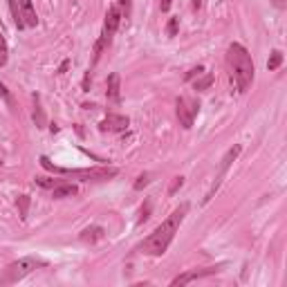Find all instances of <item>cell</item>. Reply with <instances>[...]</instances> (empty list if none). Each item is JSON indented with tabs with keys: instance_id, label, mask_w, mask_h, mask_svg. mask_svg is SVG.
I'll list each match as a JSON object with an SVG mask.
<instances>
[{
	"instance_id": "cell-23",
	"label": "cell",
	"mask_w": 287,
	"mask_h": 287,
	"mask_svg": "<svg viewBox=\"0 0 287 287\" xmlns=\"http://www.w3.org/2000/svg\"><path fill=\"white\" fill-rule=\"evenodd\" d=\"M38 186H45V189H54L56 184H61V180H48V177H41V180H36Z\"/></svg>"
},
{
	"instance_id": "cell-5",
	"label": "cell",
	"mask_w": 287,
	"mask_h": 287,
	"mask_svg": "<svg viewBox=\"0 0 287 287\" xmlns=\"http://www.w3.org/2000/svg\"><path fill=\"white\" fill-rule=\"evenodd\" d=\"M128 117H123V115H108L106 119H103L101 123H99V128H101L103 133H123L128 128Z\"/></svg>"
},
{
	"instance_id": "cell-4",
	"label": "cell",
	"mask_w": 287,
	"mask_h": 287,
	"mask_svg": "<svg viewBox=\"0 0 287 287\" xmlns=\"http://www.w3.org/2000/svg\"><path fill=\"white\" fill-rule=\"evenodd\" d=\"M197 110H200V106H197L195 99H191V96H180V99H177V119H180V126L189 130V128L193 126V121H195Z\"/></svg>"
},
{
	"instance_id": "cell-7",
	"label": "cell",
	"mask_w": 287,
	"mask_h": 287,
	"mask_svg": "<svg viewBox=\"0 0 287 287\" xmlns=\"http://www.w3.org/2000/svg\"><path fill=\"white\" fill-rule=\"evenodd\" d=\"M240 150H242V148H240V146H234V148H231V150H227V155H224V157H222V166H220V175H218V180H215V184H213V189H211V193H209V197H207V200H211L213 191H215V189H218V186H220V180H222V177H224V173H227L229 164H231V162H234L236 157H238V155H240Z\"/></svg>"
},
{
	"instance_id": "cell-28",
	"label": "cell",
	"mask_w": 287,
	"mask_h": 287,
	"mask_svg": "<svg viewBox=\"0 0 287 287\" xmlns=\"http://www.w3.org/2000/svg\"><path fill=\"white\" fill-rule=\"evenodd\" d=\"M170 5H173V0H162V11H168Z\"/></svg>"
},
{
	"instance_id": "cell-19",
	"label": "cell",
	"mask_w": 287,
	"mask_h": 287,
	"mask_svg": "<svg viewBox=\"0 0 287 287\" xmlns=\"http://www.w3.org/2000/svg\"><path fill=\"white\" fill-rule=\"evenodd\" d=\"M34 119H36L38 128H43V126H45V115H43V108L38 106V96H36V110H34Z\"/></svg>"
},
{
	"instance_id": "cell-15",
	"label": "cell",
	"mask_w": 287,
	"mask_h": 287,
	"mask_svg": "<svg viewBox=\"0 0 287 287\" xmlns=\"http://www.w3.org/2000/svg\"><path fill=\"white\" fill-rule=\"evenodd\" d=\"M281 63H283V54L278 52V49H274V52H271V56H269V61H267V68H269V70H276Z\"/></svg>"
},
{
	"instance_id": "cell-21",
	"label": "cell",
	"mask_w": 287,
	"mask_h": 287,
	"mask_svg": "<svg viewBox=\"0 0 287 287\" xmlns=\"http://www.w3.org/2000/svg\"><path fill=\"white\" fill-rule=\"evenodd\" d=\"M148 218H150V202H146L142 207V211H139V220H137V222L142 224V222H146Z\"/></svg>"
},
{
	"instance_id": "cell-12",
	"label": "cell",
	"mask_w": 287,
	"mask_h": 287,
	"mask_svg": "<svg viewBox=\"0 0 287 287\" xmlns=\"http://www.w3.org/2000/svg\"><path fill=\"white\" fill-rule=\"evenodd\" d=\"M103 238V229L101 227H90V229H85L83 234H81V240L83 242H96V240H101Z\"/></svg>"
},
{
	"instance_id": "cell-14",
	"label": "cell",
	"mask_w": 287,
	"mask_h": 287,
	"mask_svg": "<svg viewBox=\"0 0 287 287\" xmlns=\"http://www.w3.org/2000/svg\"><path fill=\"white\" fill-rule=\"evenodd\" d=\"M16 204H18V213H21V220H27V211H29V195H21Z\"/></svg>"
},
{
	"instance_id": "cell-1",
	"label": "cell",
	"mask_w": 287,
	"mask_h": 287,
	"mask_svg": "<svg viewBox=\"0 0 287 287\" xmlns=\"http://www.w3.org/2000/svg\"><path fill=\"white\" fill-rule=\"evenodd\" d=\"M186 211H189V204H182L177 211L170 213V218L164 220V222H162L160 227L155 229L153 234L137 247L139 254H146V256H162L164 254V251L168 249V245L173 242V238H175V234H177V229H180L182 220H184Z\"/></svg>"
},
{
	"instance_id": "cell-29",
	"label": "cell",
	"mask_w": 287,
	"mask_h": 287,
	"mask_svg": "<svg viewBox=\"0 0 287 287\" xmlns=\"http://www.w3.org/2000/svg\"><path fill=\"white\" fill-rule=\"evenodd\" d=\"M0 96H5V99H9V95H7V88L2 83H0Z\"/></svg>"
},
{
	"instance_id": "cell-8",
	"label": "cell",
	"mask_w": 287,
	"mask_h": 287,
	"mask_svg": "<svg viewBox=\"0 0 287 287\" xmlns=\"http://www.w3.org/2000/svg\"><path fill=\"white\" fill-rule=\"evenodd\" d=\"M108 99L110 101H119L121 99V79H119L117 72H112L110 76H108Z\"/></svg>"
},
{
	"instance_id": "cell-16",
	"label": "cell",
	"mask_w": 287,
	"mask_h": 287,
	"mask_svg": "<svg viewBox=\"0 0 287 287\" xmlns=\"http://www.w3.org/2000/svg\"><path fill=\"white\" fill-rule=\"evenodd\" d=\"M106 41H108V36H101L99 41L95 43V52H92V56H95V63L99 61V56H101V52H103V45H106Z\"/></svg>"
},
{
	"instance_id": "cell-13",
	"label": "cell",
	"mask_w": 287,
	"mask_h": 287,
	"mask_svg": "<svg viewBox=\"0 0 287 287\" xmlns=\"http://www.w3.org/2000/svg\"><path fill=\"white\" fill-rule=\"evenodd\" d=\"M9 9H11V16H14L16 27L18 29H25V21H23V14L18 11V7H16V0H9Z\"/></svg>"
},
{
	"instance_id": "cell-3",
	"label": "cell",
	"mask_w": 287,
	"mask_h": 287,
	"mask_svg": "<svg viewBox=\"0 0 287 287\" xmlns=\"http://www.w3.org/2000/svg\"><path fill=\"white\" fill-rule=\"evenodd\" d=\"M45 265H48V263L41 261V258H34V256L18 258V261H14L11 265H7L5 276L0 278V283H16V281H21V278L29 276L36 267H45Z\"/></svg>"
},
{
	"instance_id": "cell-32",
	"label": "cell",
	"mask_w": 287,
	"mask_h": 287,
	"mask_svg": "<svg viewBox=\"0 0 287 287\" xmlns=\"http://www.w3.org/2000/svg\"><path fill=\"white\" fill-rule=\"evenodd\" d=\"M0 164H2V162H0Z\"/></svg>"
},
{
	"instance_id": "cell-17",
	"label": "cell",
	"mask_w": 287,
	"mask_h": 287,
	"mask_svg": "<svg viewBox=\"0 0 287 287\" xmlns=\"http://www.w3.org/2000/svg\"><path fill=\"white\" fill-rule=\"evenodd\" d=\"M211 83H213V76H211V74H204L202 79H197V81H195V90H207Z\"/></svg>"
},
{
	"instance_id": "cell-20",
	"label": "cell",
	"mask_w": 287,
	"mask_h": 287,
	"mask_svg": "<svg viewBox=\"0 0 287 287\" xmlns=\"http://www.w3.org/2000/svg\"><path fill=\"white\" fill-rule=\"evenodd\" d=\"M177 27H180V18H170L168 25H166V34H168V36H175Z\"/></svg>"
},
{
	"instance_id": "cell-24",
	"label": "cell",
	"mask_w": 287,
	"mask_h": 287,
	"mask_svg": "<svg viewBox=\"0 0 287 287\" xmlns=\"http://www.w3.org/2000/svg\"><path fill=\"white\" fill-rule=\"evenodd\" d=\"M148 182H150V175H148V173H144V175L137 177V182H135V189L139 191V189H144V186L148 184Z\"/></svg>"
},
{
	"instance_id": "cell-25",
	"label": "cell",
	"mask_w": 287,
	"mask_h": 287,
	"mask_svg": "<svg viewBox=\"0 0 287 287\" xmlns=\"http://www.w3.org/2000/svg\"><path fill=\"white\" fill-rule=\"evenodd\" d=\"M182 184H184V177H175V180H173V184H170V189H168V195H175V191L180 189Z\"/></svg>"
},
{
	"instance_id": "cell-10",
	"label": "cell",
	"mask_w": 287,
	"mask_h": 287,
	"mask_svg": "<svg viewBox=\"0 0 287 287\" xmlns=\"http://www.w3.org/2000/svg\"><path fill=\"white\" fill-rule=\"evenodd\" d=\"M79 193V189H76L74 184H65V182H61V184H56L52 189V195L56 197V200H61V197H72Z\"/></svg>"
},
{
	"instance_id": "cell-31",
	"label": "cell",
	"mask_w": 287,
	"mask_h": 287,
	"mask_svg": "<svg viewBox=\"0 0 287 287\" xmlns=\"http://www.w3.org/2000/svg\"><path fill=\"white\" fill-rule=\"evenodd\" d=\"M72 2H76V0H72Z\"/></svg>"
},
{
	"instance_id": "cell-6",
	"label": "cell",
	"mask_w": 287,
	"mask_h": 287,
	"mask_svg": "<svg viewBox=\"0 0 287 287\" xmlns=\"http://www.w3.org/2000/svg\"><path fill=\"white\" fill-rule=\"evenodd\" d=\"M119 23H121V11L117 7H110L106 14V23H103V36L110 38L119 29Z\"/></svg>"
},
{
	"instance_id": "cell-9",
	"label": "cell",
	"mask_w": 287,
	"mask_h": 287,
	"mask_svg": "<svg viewBox=\"0 0 287 287\" xmlns=\"http://www.w3.org/2000/svg\"><path fill=\"white\" fill-rule=\"evenodd\" d=\"M21 7H23V21H25V27H36L38 18H36V11H34L32 0H21Z\"/></svg>"
},
{
	"instance_id": "cell-11",
	"label": "cell",
	"mask_w": 287,
	"mask_h": 287,
	"mask_svg": "<svg viewBox=\"0 0 287 287\" xmlns=\"http://www.w3.org/2000/svg\"><path fill=\"white\" fill-rule=\"evenodd\" d=\"M215 269H204V271H186V274H182V276L173 278V285H186V283L195 281V278H202V276H209V274H213Z\"/></svg>"
},
{
	"instance_id": "cell-30",
	"label": "cell",
	"mask_w": 287,
	"mask_h": 287,
	"mask_svg": "<svg viewBox=\"0 0 287 287\" xmlns=\"http://www.w3.org/2000/svg\"><path fill=\"white\" fill-rule=\"evenodd\" d=\"M119 2H121V5L126 7V9H128V7H130V0H119Z\"/></svg>"
},
{
	"instance_id": "cell-18",
	"label": "cell",
	"mask_w": 287,
	"mask_h": 287,
	"mask_svg": "<svg viewBox=\"0 0 287 287\" xmlns=\"http://www.w3.org/2000/svg\"><path fill=\"white\" fill-rule=\"evenodd\" d=\"M7 59H9V54H7V43H5V38L0 36V68L7 65Z\"/></svg>"
},
{
	"instance_id": "cell-27",
	"label": "cell",
	"mask_w": 287,
	"mask_h": 287,
	"mask_svg": "<svg viewBox=\"0 0 287 287\" xmlns=\"http://www.w3.org/2000/svg\"><path fill=\"white\" fill-rule=\"evenodd\" d=\"M68 68H70V61H63V63L59 65V70H56V72H59V74H63V72H65Z\"/></svg>"
},
{
	"instance_id": "cell-2",
	"label": "cell",
	"mask_w": 287,
	"mask_h": 287,
	"mask_svg": "<svg viewBox=\"0 0 287 287\" xmlns=\"http://www.w3.org/2000/svg\"><path fill=\"white\" fill-rule=\"evenodd\" d=\"M227 63L229 70H231V79L236 83V90L247 92L251 81H254V61H251L249 52L240 43H231L227 49Z\"/></svg>"
},
{
	"instance_id": "cell-22",
	"label": "cell",
	"mask_w": 287,
	"mask_h": 287,
	"mask_svg": "<svg viewBox=\"0 0 287 287\" xmlns=\"http://www.w3.org/2000/svg\"><path fill=\"white\" fill-rule=\"evenodd\" d=\"M200 74H204V68H202V65H197V68L189 70V72H186V76H184V79H186V81H193V79H195V76H200Z\"/></svg>"
},
{
	"instance_id": "cell-26",
	"label": "cell",
	"mask_w": 287,
	"mask_h": 287,
	"mask_svg": "<svg viewBox=\"0 0 287 287\" xmlns=\"http://www.w3.org/2000/svg\"><path fill=\"white\" fill-rule=\"evenodd\" d=\"M274 2V7H278V9H285V5H287V0H271Z\"/></svg>"
}]
</instances>
